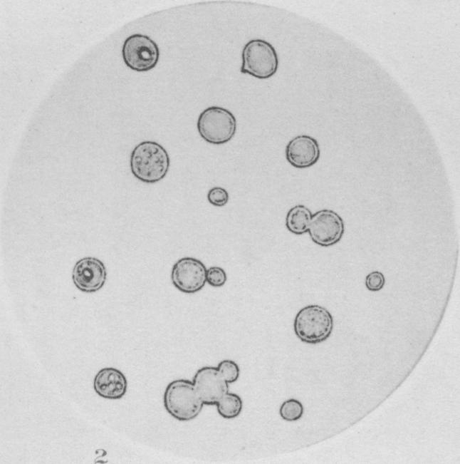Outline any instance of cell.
<instances>
[{"instance_id": "6da1fadb", "label": "cell", "mask_w": 460, "mask_h": 464, "mask_svg": "<svg viewBox=\"0 0 460 464\" xmlns=\"http://www.w3.org/2000/svg\"><path fill=\"white\" fill-rule=\"evenodd\" d=\"M169 165L168 153L155 141H142L131 153V172L137 179L145 183H155L162 180L168 172Z\"/></svg>"}, {"instance_id": "7a4b0ae2", "label": "cell", "mask_w": 460, "mask_h": 464, "mask_svg": "<svg viewBox=\"0 0 460 464\" xmlns=\"http://www.w3.org/2000/svg\"><path fill=\"white\" fill-rule=\"evenodd\" d=\"M163 403L167 413L180 421L194 419L204 405L193 381L187 379L170 382L165 388Z\"/></svg>"}, {"instance_id": "3957f363", "label": "cell", "mask_w": 460, "mask_h": 464, "mask_svg": "<svg viewBox=\"0 0 460 464\" xmlns=\"http://www.w3.org/2000/svg\"><path fill=\"white\" fill-rule=\"evenodd\" d=\"M333 317L325 307L318 304L304 306L296 314L293 329L303 342L316 344L325 341L332 334Z\"/></svg>"}, {"instance_id": "277c9868", "label": "cell", "mask_w": 460, "mask_h": 464, "mask_svg": "<svg viewBox=\"0 0 460 464\" xmlns=\"http://www.w3.org/2000/svg\"><path fill=\"white\" fill-rule=\"evenodd\" d=\"M241 73L259 79L273 76L278 70V58L274 47L263 39H252L242 50Z\"/></svg>"}, {"instance_id": "5b68a950", "label": "cell", "mask_w": 460, "mask_h": 464, "mask_svg": "<svg viewBox=\"0 0 460 464\" xmlns=\"http://www.w3.org/2000/svg\"><path fill=\"white\" fill-rule=\"evenodd\" d=\"M197 130L207 143L221 145L229 142L236 131V120L229 110L219 106H210L199 115Z\"/></svg>"}, {"instance_id": "8992f818", "label": "cell", "mask_w": 460, "mask_h": 464, "mask_svg": "<svg viewBox=\"0 0 460 464\" xmlns=\"http://www.w3.org/2000/svg\"><path fill=\"white\" fill-rule=\"evenodd\" d=\"M122 55L125 63L131 69L142 72L153 68L158 62L157 44L149 36L135 33L124 41Z\"/></svg>"}, {"instance_id": "52a82bcc", "label": "cell", "mask_w": 460, "mask_h": 464, "mask_svg": "<svg viewBox=\"0 0 460 464\" xmlns=\"http://www.w3.org/2000/svg\"><path fill=\"white\" fill-rule=\"evenodd\" d=\"M345 225L342 217L332 210L324 209L313 215L308 232L312 241L322 247H330L343 237Z\"/></svg>"}, {"instance_id": "ba28073f", "label": "cell", "mask_w": 460, "mask_h": 464, "mask_svg": "<svg viewBox=\"0 0 460 464\" xmlns=\"http://www.w3.org/2000/svg\"><path fill=\"white\" fill-rule=\"evenodd\" d=\"M207 269L205 265L196 258H181L172 267V284L184 293H195L202 289L207 282Z\"/></svg>"}, {"instance_id": "9c48e42d", "label": "cell", "mask_w": 460, "mask_h": 464, "mask_svg": "<svg viewBox=\"0 0 460 464\" xmlns=\"http://www.w3.org/2000/svg\"><path fill=\"white\" fill-rule=\"evenodd\" d=\"M107 272L103 262L98 258L86 257L73 267L72 279L81 292L93 293L100 289L106 281Z\"/></svg>"}, {"instance_id": "30bf717a", "label": "cell", "mask_w": 460, "mask_h": 464, "mask_svg": "<svg viewBox=\"0 0 460 464\" xmlns=\"http://www.w3.org/2000/svg\"><path fill=\"white\" fill-rule=\"evenodd\" d=\"M192 381L206 405H216L229 392V383L222 377L217 367L204 366L199 368Z\"/></svg>"}, {"instance_id": "8fae6325", "label": "cell", "mask_w": 460, "mask_h": 464, "mask_svg": "<svg viewBox=\"0 0 460 464\" xmlns=\"http://www.w3.org/2000/svg\"><path fill=\"white\" fill-rule=\"evenodd\" d=\"M320 155L318 141L307 135H299L291 139L286 147L287 161L296 168H307L315 165Z\"/></svg>"}, {"instance_id": "7c38bea8", "label": "cell", "mask_w": 460, "mask_h": 464, "mask_svg": "<svg viewBox=\"0 0 460 464\" xmlns=\"http://www.w3.org/2000/svg\"><path fill=\"white\" fill-rule=\"evenodd\" d=\"M127 381L120 370L106 367L101 368L93 379V389L100 397L106 399H120L127 392Z\"/></svg>"}, {"instance_id": "4fadbf2b", "label": "cell", "mask_w": 460, "mask_h": 464, "mask_svg": "<svg viewBox=\"0 0 460 464\" xmlns=\"http://www.w3.org/2000/svg\"><path fill=\"white\" fill-rule=\"evenodd\" d=\"M312 216L307 207L297 205L288 210L286 217V226L291 233L303 234L308 232Z\"/></svg>"}, {"instance_id": "5bb4252c", "label": "cell", "mask_w": 460, "mask_h": 464, "mask_svg": "<svg viewBox=\"0 0 460 464\" xmlns=\"http://www.w3.org/2000/svg\"><path fill=\"white\" fill-rule=\"evenodd\" d=\"M219 414L226 419L234 418L243 409L241 398L234 393L227 392L216 404Z\"/></svg>"}, {"instance_id": "9a60e30c", "label": "cell", "mask_w": 460, "mask_h": 464, "mask_svg": "<svg viewBox=\"0 0 460 464\" xmlns=\"http://www.w3.org/2000/svg\"><path fill=\"white\" fill-rule=\"evenodd\" d=\"M304 408L300 401L289 398L283 401L279 408L280 416L286 421L292 422L299 420L303 415Z\"/></svg>"}, {"instance_id": "2e32d148", "label": "cell", "mask_w": 460, "mask_h": 464, "mask_svg": "<svg viewBox=\"0 0 460 464\" xmlns=\"http://www.w3.org/2000/svg\"><path fill=\"white\" fill-rule=\"evenodd\" d=\"M217 369L229 384L236 381L239 378V366L232 360L225 359L221 361L218 364Z\"/></svg>"}, {"instance_id": "e0dca14e", "label": "cell", "mask_w": 460, "mask_h": 464, "mask_svg": "<svg viewBox=\"0 0 460 464\" xmlns=\"http://www.w3.org/2000/svg\"><path fill=\"white\" fill-rule=\"evenodd\" d=\"M207 282L214 287H222L226 282V272L219 267H211L207 269Z\"/></svg>"}, {"instance_id": "ac0fdd59", "label": "cell", "mask_w": 460, "mask_h": 464, "mask_svg": "<svg viewBox=\"0 0 460 464\" xmlns=\"http://www.w3.org/2000/svg\"><path fill=\"white\" fill-rule=\"evenodd\" d=\"M228 192L221 187H211L207 193V200L210 204L216 207H223L229 201Z\"/></svg>"}, {"instance_id": "d6986e66", "label": "cell", "mask_w": 460, "mask_h": 464, "mask_svg": "<svg viewBox=\"0 0 460 464\" xmlns=\"http://www.w3.org/2000/svg\"><path fill=\"white\" fill-rule=\"evenodd\" d=\"M385 284V276L379 271L371 272L365 277V286L370 291H380L384 287Z\"/></svg>"}]
</instances>
